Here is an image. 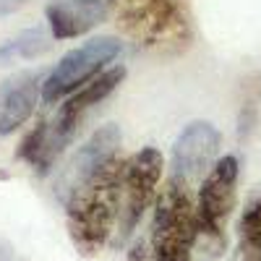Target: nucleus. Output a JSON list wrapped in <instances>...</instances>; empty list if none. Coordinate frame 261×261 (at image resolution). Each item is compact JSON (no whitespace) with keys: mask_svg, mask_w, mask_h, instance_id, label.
I'll return each mask as SVG.
<instances>
[{"mask_svg":"<svg viewBox=\"0 0 261 261\" xmlns=\"http://www.w3.org/2000/svg\"><path fill=\"white\" fill-rule=\"evenodd\" d=\"M217 151H220V130L206 120L188 123L172 146V175L193 180L209 172Z\"/></svg>","mask_w":261,"mask_h":261,"instance_id":"7","label":"nucleus"},{"mask_svg":"<svg viewBox=\"0 0 261 261\" xmlns=\"http://www.w3.org/2000/svg\"><path fill=\"white\" fill-rule=\"evenodd\" d=\"M27 0H0V16H8V13H13L16 8H21Z\"/></svg>","mask_w":261,"mask_h":261,"instance_id":"14","label":"nucleus"},{"mask_svg":"<svg viewBox=\"0 0 261 261\" xmlns=\"http://www.w3.org/2000/svg\"><path fill=\"white\" fill-rule=\"evenodd\" d=\"M165 160L154 146H144L134 157L125 160V172H123V191H120V217L115 227V246H123L130 235H134L136 225L146 206L154 199L157 183L162 178Z\"/></svg>","mask_w":261,"mask_h":261,"instance_id":"6","label":"nucleus"},{"mask_svg":"<svg viewBox=\"0 0 261 261\" xmlns=\"http://www.w3.org/2000/svg\"><path fill=\"white\" fill-rule=\"evenodd\" d=\"M42 81L45 79L39 73L21 71L0 84V136L13 134L16 128H21L32 118Z\"/></svg>","mask_w":261,"mask_h":261,"instance_id":"9","label":"nucleus"},{"mask_svg":"<svg viewBox=\"0 0 261 261\" xmlns=\"http://www.w3.org/2000/svg\"><path fill=\"white\" fill-rule=\"evenodd\" d=\"M235 261H261V196L248 204L241 217Z\"/></svg>","mask_w":261,"mask_h":261,"instance_id":"11","label":"nucleus"},{"mask_svg":"<svg viewBox=\"0 0 261 261\" xmlns=\"http://www.w3.org/2000/svg\"><path fill=\"white\" fill-rule=\"evenodd\" d=\"M123 172L125 160L115 154L68 193L65 227L73 248L81 256H97L115 232L120 217Z\"/></svg>","mask_w":261,"mask_h":261,"instance_id":"1","label":"nucleus"},{"mask_svg":"<svg viewBox=\"0 0 261 261\" xmlns=\"http://www.w3.org/2000/svg\"><path fill=\"white\" fill-rule=\"evenodd\" d=\"M196 201L188 180L172 175L157 196L151 222V261H191L196 246Z\"/></svg>","mask_w":261,"mask_h":261,"instance_id":"3","label":"nucleus"},{"mask_svg":"<svg viewBox=\"0 0 261 261\" xmlns=\"http://www.w3.org/2000/svg\"><path fill=\"white\" fill-rule=\"evenodd\" d=\"M115 0H53L47 6V24L55 39H73L110 16Z\"/></svg>","mask_w":261,"mask_h":261,"instance_id":"8","label":"nucleus"},{"mask_svg":"<svg viewBox=\"0 0 261 261\" xmlns=\"http://www.w3.org/2000/svg\"><path fill=\"white\" fill-rule=\"evenodd\" d=\"M50 42L42 29H29L24 34H18L13 42H8L6 47H0V60H11V58H37L42 53H47Z\"/></svg>","mask_w":261,"mask_h":261,"instance_id":"12","label":"nucleus"},{"mask_svg":"<svg viewBox=\"0 0 261 261\" xmlns=\"http://www.w3.org/2000/svg\"><path fill=\"white\" fill-rule=\"evenodd\" d=\"M118 29L139 47L178 55L191 45V18L183 0H115Z\"/></svg>","mask_w":261,"mask_h":261,"instance_id":"2","label":"nucleus"},{"mask_svg":"<svg viewBox=\"0 0 261 261\" xmlns=\"http://www.w3.org/2000/svg\"><path fill=\"white\" fill-rule=\"evenodd\" d=\"M120 53V39L115 37H94L84 45L65 53L58 65L42 81V99L47 105L79 92L84 84L99 76L107 63H113Z\"/></svg>","mask_w":261,"mask_h":261,"instance_id":"5","label":"nucleus"},{"mask_svg":"<svg viewBox=\"0 0 261 261\" xmlns=\"http://www.w3.org/2000/svg\"><path fill=\"white\" fill-rule=\"evenodd\" d=\"M146 256H149V251H146L144 241H136L134 248L128 251V261H146Z\"/></svg>","mask_w":261,"mask_h":261,"instance_id":"13","label":"nucleus"},{"mask_svg":"<svg viewBox=\"0 0 261 261\" xmlns=\"http://www.w3.org/2000/svg\"><path fill=\"white\" fill-rule=\"evenodd\" d=\"M120 141H123V136H120V128L115 123H107V125L97 128L89 136V141L79 149V154L73 157V162L68 167V191H73L81 180H86L107 160H113L118 154Z\"/></svg>","mask_w":261,"mask_h":261,"instance_id":"10","label":"nucleus"},{"mask_svg":"<svg viewBox=\"0 0 261 261\" xmlns=\"http://www.w3.org/2000/svg\"><path fill=\"white\" fill-rule=\"evenodd\" d=\"M238 172H241V167L232 154L217 160L209 167L199 199H196V230H199L196 243L212 256L225 248V225L235 206Z\"/></svg>","mask_w":261,"mask_h":261,"instance_id":"4","label":"nucleus"}]
</instances>
